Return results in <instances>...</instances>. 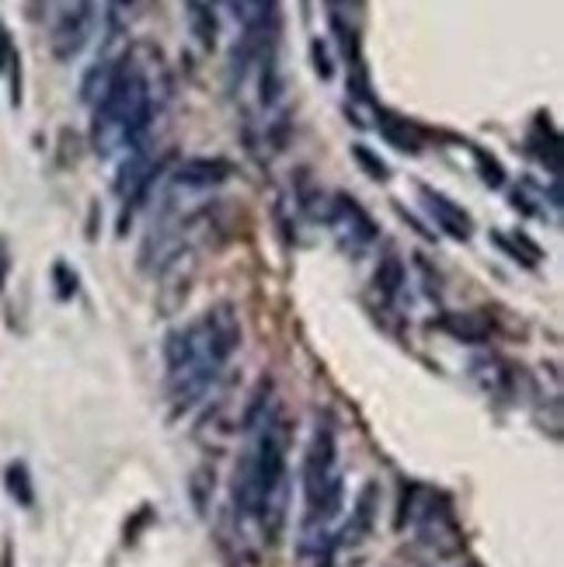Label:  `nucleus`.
Wrapping results in <instances>:
<instances>
[{
    "instance_id": "nucleus-1",
    "label": "nucleus",
    "mask_w": 564,
    "mask_h": 567,
    "mask_svg": "<svg viewBox=\"0 0 564 567\" xmlns=\"http://www.w3.org/2000/svg\"><path fill=\"white\" fill-rule=\"evenodd\" d=\"M237 349H240V320L230 303H219L203 317L188 320L185 328L171 331L164 341V359H167V398L175 404V411H188L199 404Z\"/></svg>"
},
{
    "instance_id": "nucleus-2",
    "label": "nucleus",
    "mask_w": 564,
    "mask_h": 567,
    "mask_svg": "<svg viewBox=\"0 0 564 567\" xmlns=\"http://www.w3.org/2000/svg\"><path fill=\"white\" fill-rule=\"evenodd\" d=\"M252 446L234 471V508L255 519L265 544H279L289 519V425L283 414H268L252 429Z\"/></svg>"
},
{
    "instance_id": "nucleus-3",
    "label": "nucleus",
    "mask_w": 564,
    "mask_h": 567,
    "mask_svg": "<svg viewBox=\"0 0 564 567\" xmlns=\"http://www.w3.org/2000/svg\"><path fill=\"white\" fill-rule=\"evenodd\" d=\"M325 224L335 227V234L341 237V244H346L349 251H362L366 244L377 237L373 216L366 213L356 199H349V195H335V203L328 206Z\"/></svg>"
},
{
    "instance_id": "nucleus-4",
    "label": "nucleus",
    "mask_w": 564,
    "mask_h": 567,
    "mask_svg": "<svg viewBox=\"0 0 564 567\" xmlns=\"http://www.w3.org/2000/svg\"><path fill=\"white\" fill-rule=\"evenodd\" d=\"M91 21H94V11H91V0H81L78 8H66L57 21V29H53V53L60 60H70V56H78L88 35H91Z\"/></svg>"
},
{
    "instance_id": "nucleus-5",
    "label": "nucleus",
    "mask_w": 564,
    "mask_h": 567,
    "mask_svg": "<svg viewBox=\"0 0 564 567\" xmlns=\"http://www.w3.org/2000/svg\"><path fill=\"white\" fill-rule=\"evenodd\" d=\"M234 178V164L224 157H192L175 171V185L178 188H213Z\"/></svg>"
},
{
    "instance_id": "nucleus-6",
    "label": "nucleus",
    "mask_w": 564,
    "mask_h": 567,
    "mask_svg": "<svg viewBox=\"0 0 564 567\" xmlns=\"http://www.w3.org/2000/svg\"><path fill=\"white\" fill-rule=\"evenodd\" d=\"M422 199H425V206H429V213L435 216V224L443 227L450 237H457V240H468L471 237V230H474V224H471V216L463 213L453 199H447L443 192H435V188H429V185H422Z\"/></svg>"
},
{
    "instance_id": "nucleus-7",
    "label": "nucleus",
    "mask_w": 564,
    "mask_h": 567,
    "mask_svg": "<svg viewBox=\"0 0 564 567\" xmlns=\"http://www.w3.org/2000/svg\"><path fill=\"white\" fill-rule=\"evenodd\" d=\"M377 502H380V491L377 484H366L362 495L352 508V519L341 526V533H335V550L338 547H349V544H359V539L373 529V519H377Z\"/></svg>"
},
{
    "instance_id": "nucleus-8",
    "label": "nucleus",
    "mask_w": 564,
    "mask_h": 567,
    "mask_svg": "<svg viewBox=\"0 0 564 567\" xmlns=\"http://www.w3.org/2000/svg\"><path fill=\"white\" fill-rule=\"evenodd\" d=\"M380 133L390 146H398L401 154H419L422 151V143H425V133L414 126V122L394 115V112H380Z\"/></svg>"
},
{
    "instance_id": "nucleus-9",
    "label": "nucleus",
    "mask_w": 564,
    "mask_h": 567,
    "mask_svg": "<svg viewBox=\"0 0 564 567\" xmlns=\"http://www.w3.org/2000/svg\"><path fill=\"white\" fill-rule=\"evenodd\" d=\"M439 328L450 331L460 341H484L488 334H492V320H488L484 313H478V310H471V313H447L443 320H439Z\"/></svg>"
},
{
    "instance_id": "nucleus-10",
    "label": "nucleus",
    "mask_w": 564,
    "mask_h": 567,
    "mask_svg": "<svg viewBox=\"0 0 564 567\" xmlns=\"http://www.w3.org/2000/svg\"><path fill=\"white\" fill-rule=\"evenodd\" d=\"M373 286H377V292L383 296V300H394V296L401 292V286H404V265H401L398 255H387L380 261L377 276H373Z\"/></svg>"
},
{
    "instance_id": "nucleus-11",
    "label": "nucleus",
    "mask_w": 564,
    "mask_h": 567,
    "mask_svg": "<svg viewBox=\"0 0 564 567\" xmlns=\"http://www.w3.org/2000/svg\"><path fill=\"white\" fill-rule=\"evenodd\" d=\"M4 484L11 491V498L21 505V508H32L35 505V491H32V477H29V466L24 463H11L4 471Z\"/></svg>"
},
{
    "instance_id": "nucleus-12",
    "label": "nucleus",
    "mask_w": 564,
    "mask_h": 567,
    "mask_svg": "<svg viewBox=\"0 0 564 567\" xmlns=\"http://www.w3.org/2000/svg\"><path fill=\"white\" fill-rule=\"evenodd\" d=\"M492 240L499 244V248L512 258V261H523V265H536L541 261V248H536V244L530 240V237H523V234H516V237H502V234H492Z\"/></svg>"
},
{
    "instance_id": "nucleus-13",
    "label": "nucleus",
    "mask_w": 564,
    "mask_h": 567,
    "mask_svg": "<svg viewBox=\"0 0 564 567\" xmlns=\"http://www.w3.org/2000/svg\"><path fill=\"white\" fill-rule=\"evenodd\" d=\"M352 157H356V164L366 171V175H370L373 182H387L390 178V171H387V164L370 151V146H362V143H356L352 146Z\"/></svg>"
},
{
    "instance_id": "nucleus-14",
    "label": "nucleus",
    "mask_w": 564,
    "mask_h": 567,
    "mask_svg": "<svg viewBox=\"0 0 564 567\" xmlns=\"http://www.w3.org/2000/svg\"><path fill=\"white\" fill-rule=\"evenodd\" d=\"M471 154H474V161H478V167H481V178H484V185L502 188V185H505V171H502V164H499L492 154H484L481 146H471Z\"/></svg>"
},
{
    "instance_id": "nucleus-15",
    "label": "nucleus",
    "mask_w": 564,
    "mask_h": 567,
    "mask_svg": "<svg viewBox=\"0 0 564 567\" xmlns=\"http://www.w3.org/2000/svg\"><path fill=\"white\" fill-rule=\"evenodd\" d=\"M53 279H57V296H60V300H70V296L78 292V276L70 272V265L57 261L53 265Z\"/></svg>"
},
{
    "instance_id": "nucleus-16",
    "label": "nucleus",
    "mask_w": 564,
    "mask_h": 567,
    "mask_svg": "<svg viewBox=\"0 0 564 567\" xmlns=\"http://www.w3.org/2000/svg\"><path fill=\"white\" fill-rule=\"evenodd\" d=\"M14 56H18L14 39H11V32H8V24L0 21V73H8V66H11Z\"/></svg>"
},
{
    "instance_id": "nucleus-17",
    "label": "nucleus",
    "mask_w": 564,
    "mask_h": 567,
    "mask_svg": "<svg viewBox=\"0 0 564 567\" xmlns=\"http://www.w3.org/2000/svg\"><path fill=\"white\" fill-rule=\"evenodd\" d=\"M310 53H314V66H317V73H321V78L328 81L331 73H335V66H331V56L325 53V45H321V42H314V45H310Z\"/></svg>"
},
{
    "instance_id": "nucleus-18",
    "label": "nucleus",
    "mask_w": 564,
    "mask_h": 567,
    "mask_svg": "<svg viewBox=\"0 0 564 567\" xmlns=\"http://www.w3.org/2000/svg\"><path fill=\"white\" fill-rule=\"evenodd\" d=\"M4 567H11V547H4V560H0Z\"/></svg>"
},
{
    "instance_id": "nucleus-19",
    "label": "nucleus",
    "mask_w": 564,
    "mask_h": 567,
    "mask_svg": "<svg viewBox=\"0 0 564 567\" xmlns=\"http://www.w3.org/2000/svg\"><path fill=\"white\" fill-rule=\"evenodd\" d=\"M328 4H335V8H338V4H341V0H328Z\"/></svg>"
}]
</instances>
